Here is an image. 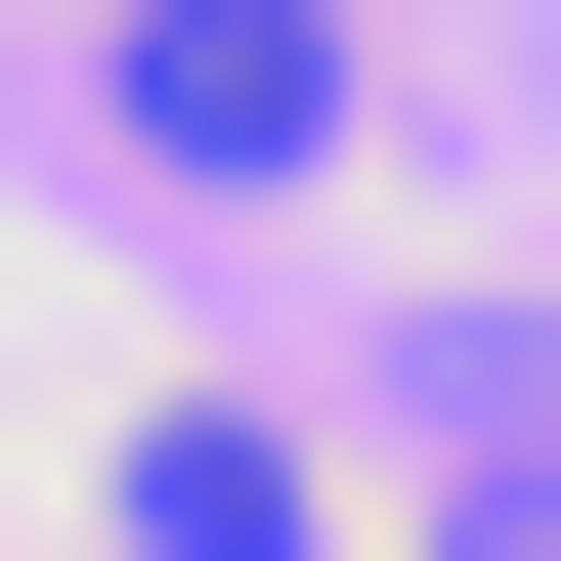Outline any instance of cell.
<instances>
[{"mask_svg": "<svg viewBox=\"0 0 561 561\" xmlns=\"http://www.w3.org/2000/svg\"><path fill=\"white\" fill-rule=\"evenodd\" d=\"M87 518H130V561H346V476H302L260 389H130V432H87Z\"/></svg>", "mask_w": 561, "mask_h": 561, "instance_id": "6da1fadb", "label": "cell"}, {"mask_svg": "<svg viewBox=\"0 0 561 561\" xmlns=\"http://www.w3.org/2000/svg\"><path fill=\"white\" fill-rule=\"evenodd\" d=\"M130 130H216V173L346 130V0H130Z\"/></svg>", "mask_w": 561, "mask_h": 561, "instance_id": "7a4b0ae2", "label": "cell"}]
</instances>
